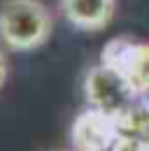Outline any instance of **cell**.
Wrapping results in <instances>:
<instances>
[{
  "label": "cell",
  "instance_id": "6da1fadb",
  "mask_svg": "<svg viewBox=\"0 0 149 151\" xmlns=\"http://www.w3.org/2000/svg\"><path fill=\"white\" fill-rule=\"evenodd\" d=\"M54 30V17L42 0H2L0 40L12 51H35Z\"/></svg>",
  "mask_w": 149,
  "mask_h": 151
},
{
  "label": "cell",
  "instance_id": "7a4b0ae2",
  "mask_svg": "<svg viewBox=\"0 0 149 151\" xmlns=\"http://www.w3.org/2000/svg\"><path fill=\"white\" fill-rule=\"evenodd\" d=\"M84 95H86L89 107L107 112L116 119L128 114L135 107V98H137L135 88L128 84V79L103 60H100V65H93L86 72Z\"/></svg>",
  "mask_w": 149,
  "mask_h": 151
},
{
  "label": "cell",
  "instance_id": "3957f363",
  "mask_svg": "<svg viewBox=\"0 0 149 151\" xmlns=\"http://www.w3.org/2000/svg\"><path fill=\"white\" fill-rule=\"evenodd\" d=\"M121 132L119 119L107 112L89 107L77 114L70 128L72 151H110Z\"/></svg>",
  "mask_w": 149,
  "mask_h": 151
},
{
  "label": "cell",
  "instance_id": "277c9868",
  "mask_svg": "<svg viewBox=\"0 0 149 151\" xmlns=\"http://www.w3.org/2000/svg\"><path fill=\"white\" fill-rule=\"evenodd\" d=\"M100 60L119 70L137 95L149 93V44L130 42L126 37L112 40L105 44Z\"/></svg>",
  "mask_w": 149,
  "mask_h": 151
},
{
  "label": "cell",
  "instance_id": "5b68a950",
  "mask_svg": "<svg viewBox=\"0 0 149 151\" xmlns=\"http://www.w3.org/2000/svg\"><path fill=\"white\" fill-rule=\"evenodd\" d=\"M58 5L68 23L86 33L107 28L114 17V0H58Z\"/></svg>",
  "mask_w": 149,
  "mask_h": 151
},
{
  "label": "cell",
  "instance_id": "8992f818",
  "mask_svg": "<svg viewBox=\"0 0 149 151\" xmlns=\"http://www.w3.org/2000/svg\"><path fill=\"white\" fill-rule=\"evenodd\" d=\"M110 151H149V142L137 132H119Z\"/></svg>",
  "mask_w": 149,
  "mask_h": 151
},
{
  "label": "cell",
  "instance_id": "52a82bcc",
  "mask_svg": "<svg viewBox=\"0 0 149 151\" xmlns=\"http://www.w3.org/2000/svg\"><path fill=\"white\" fill-rule=\"evenodd\" d=\"M7 75H9V63H7V56H5V51L0 49V91H2L5 81H7Z\"/></svg>",
  "mask_w": 149,
  "mask_h": 151
}]
</instances>
